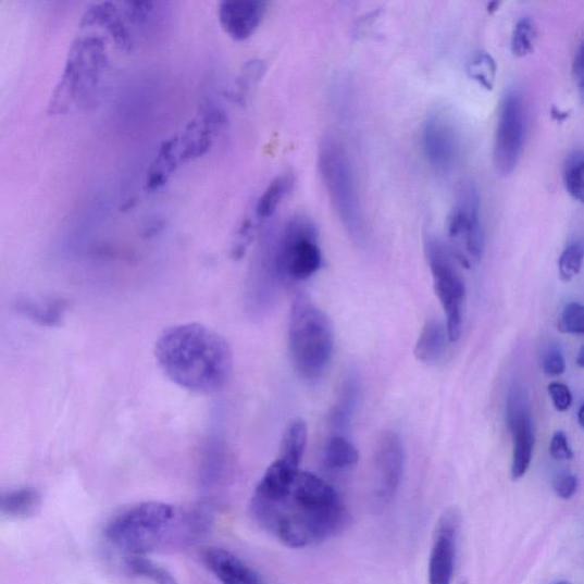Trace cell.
Segmentation results:
<instances>
[{
    "mask_svg": "<svg viewBox=\"0 0 584 584\" xmlns=\"http://www.w3.org/2000/svg\"><path fill=\"white\" fill-rule=\"evenodd\" d=\"M257 521L291 548L321 544L344 531L349 513L337 490L321 477L299 472L288 494L275 501H251Z\"/></svg>",
    "mask_w": 584,
    "mask_h": 584,
    "instance_id": "cell-1",
    "label": "cell"
},
{
    "mask_svg": "<svg viewBox=\"0 0 584 584\" xmlns=\"http://www.w3.org/2000/svg\"><path fill=\"white\" fill-rule=\"evenodd\" d=\"M156 360L177 386L198 394H215L228 383L233 357L224 337L200 323L163 331L154 346Z\"/></svg>",
    "mask_w": 584,
    "mask_h": 584,
    "instance_id": "cell-2",
    "label": "cell"
},
{
    "mask_svg": "<svg viewBox=\"0 0 584 584\" xmlns=\"http://www.w3.org/2000/svg\"><path fill=\"white\" fill-rule=\"evenodd\" d=\"M335 347L333 324L306 293L293 301L289 349L295 369L302 378L315 381L328 369Z\"/></svg>",
    "mask_w": 584,
    "mask_h": 584,
    "instance_id": "cell-3",
    "label": "cell"
},
{
    "mask_svg": "<svg viewBox=\"0 0 584 584\" xmlns=\"http://www.w3.org/2000/svg\"><path fill=\"white\" fill-rule=\"evenodd\" d=\"M318 166L325 190L349 238L357 245L364 246L368 239L366 225L352 163L335 138L322 139Z\"/></svg>",
    "mask_w": 584,
    "mask_h": 584,
    "instance_id": "cell-4",
    "label": "cell"
},
{
    "mask_svg": "<svg viewBox=\"0 0 584 584\" xmlns=\"http://www.w3.org/2000/svg\"><path fill=\"white\" fill-rule=\"evenodd\" d=\"M272 253L279 285L307 282L323 265L314 222L302 215L290 219L278 236L272 237Z\"/></svg>",
    "mask_w": 584,
    "mask_h": 584,
    "instance_id": "cell-5",
    "label": "cell"
},
{
    "mask_svg": "<svg viewBox=\"0 0 584 584\" xmlns=\"http://www.w3.org/2000/svg\"><path fill=\"white\" fill-rule=\"evenodd\" d=\"M224 122L225 116L220 109L207 107L182 133L163 144L150 169L148 188H161L183 163L207 153Z\"/></svg>",
    "mask_w": 584,
    "mask_h": 584,
    "instance_id": "cell-6",
    "label": "cell"
},
{
    "mask_svg": "<svg viewBox=\"0 0 584 584\" xmlns=\"http://www.w3.org/2000/svg\"><path fill=\"white\" fill-rule=\"evenodd\" d=\"M172 506L150 501L136 505L114 518L105 530L108 539L129 555L154 548L174 521Z\"/></svg>",
    "mask_w": 584,
    "mask_h": 584,
    "instance_id": "cell-7",
    "label": "cell"
},
{
    "mask_svg": "<svg viewBox=\"0 0 584 584\" xmlns=\"http://www.w3.org/2000/svg\"><path fill=\"white\" fill-rule=\"evenodd\" d=\"M425 251L434 279V289L447 316L449 340L456 343L462 334V307L465 287L456 257L447 245L428 239Z\"/></svg>",
    "mask_w": 584,
    "mask_h": 584,
    "instance_id": "cell-8",
    "label": "cell"
},
{
    "mask_svg": "<svg viewBox=\"0 0 584 584\" xmlns=\"http://www.w3.org/2000/svg\"><path fill=\"white\" fill-rule=\"evenodd\" d=\"M448 247L463 268L471 269L481 262L484 231L481 198L474 186L461 191L448 221Z\"/></svg>",
    "mask_w": 584,
    "mask_h": 584,
    "instance_id": "cell-9",
    "label": "cell"
},
{
    "mask_svg": "<svg viewBox=\"0 0 584 584\" xmlns=\"http://www.w3.org/2000/svg\"><path fill=\"white\" fill-rule=\"evenodd\" d=\"M105 64L104 45L97 37L87 36L73 46L63 80L57 90L55 108L64 110L84 99L99 83ZM54 108V109H55Z\"/></svg>",
    "mask_w": 584,
    "mask_h": 584,
    "instance_id": "cell-10",
    "label": "cell"
},
{
    "mask_svg": "<svg viewBox=\"0 0 584 584\" xmlns=\"http://www.w3.org/2000/svg\"><path fill=\"white\" fill-rule=\"evenodd\" d=\"M527 128L526 105L522 92L510 88L505 96L495 142V165L502 176L517 170L521 160Z\"/></svg>",
    "mask_w": 584,
    "mask_h": 584,
    "instance_id": "cell-11",
    "label": "cell"
},
{
    "mask_svg": "<svg viewBox=\"0 0 584 584\" xmlns=\"http://www.w3.org/2000/svg\"><path fill=\"white\" fill-rule=\"evenodd\" d=\"M506 422L513 438L511 476L521 480L530 469L535 446V430L529 392L519 378H513L507 394Z\"/></svg>",
    "mask_w": 584,
    "mask_h": 584,
    "instance_id": "cell-12",
    "label": "cell"
},
{
    "mask_svg": "<svg viewBox=\"0 0 584 584\" xmlns=\"http://www.w3.org/2000/svg\"><path fill=\"white\" fill-rule=\"evenodd\" d=\"M422 148L428 165L439 174L450 173L460 157L458 133L446 116L435 114L422 132Z\"/></svg>",
    "mask_w": 584,
    "mask_h": 584,
    "instance_id": "cell-13",
    "label": "cell"
},
{
    "mask_svg": "<svg viewBox=\"0 0 584 584\" xmlns=\"http://www.w3.org/2000/svg\"><path fill=\"white\" fill-rule=\"evenodd\" d=\"M405 464L406 452L399 434L383 433L375 456L376 495L381 501H390L399 490Z\"/></svg>",
    "mask_w": 584,
    "mask_h": 584,
    "instance_id": "cell-14",
    "label": "cell"
},
{
    "mask_svg": "<svg viewBox=\"0 0 584 584\" xmlns=\"http://www.w3.org/2000/svg\"><path fill=\"white\" fill-rule=\"evenodd\" d=\"M460 527L458 510L448 509L438 521L430 560V584H451Z\"/></svg>",
    "mask_w": 584,
    "mask_h": 584,
    "instance_id": "cell-15",
    "label": "cell"
},
{
    "mask_svg": "<svg viewBox=\"0 0 584 584\" xmlns=\"http://www.w3.org/2000/svg\"><path fill=\"white\" fill-rule=\"evenodd\" d=\"M268 12V3L256 0H229L222 2L219 17L223 30L233 39L244 41L262 25Z\"/></svg>",
    "mask_w": 584,
    "mask_h": 584,
    "instance_id": "cell-16",
    "label": "cell"
},
{
    "mask_svg": "<svg viewBox=\"0 0 584 584\" xmlns=\"http://www.w3.org/2000/svg\"><path fill=\"white\" fill-rule=\"evenodd\" d=\"M202 559L208 570L223 584H264L259 573L226 549L208 548Z\"/></svg>",
    "mask_w": 584,
    "mask_h": 584,
    "instance_id": "cell-17",
    "label": "cell"
},
{
    "mask_svg": "<svg viewBox=\"0 0 584 584\" xmlns=\"http://www.w3.org/2000/svg\"><path fill=\"white\" fill-rule=\"evenodd\" d=\"M448 341L450 340L446 325L437 319H430L419 335L414 357L425 364H437L447 353Z\"/></svg>",
    "mask_w": 584,
    "mask_h": 584,
    "instance_id": "cell-18",
    "label": "cell"
},
{
    "mask_svg": "<svg viewBox=\"0 0 584 584\" xmlns=\"http://www.w3.org/2000/svg\"><path fill=\"white\" fill-rule=\"evenodd\" d=\"M362 381L357 370L349 371L341 385L337 405L332 414V425L338 432L346 431L352 423L361 399Z\"/></svg>",
    "mask_w": 584,
    "mask_h": 584,
    "instance_id": "cell-19",
    "label": "cell"
},
{
    "mask_svg": "<svg viewBox=\"0 0 584 584\" xmlns=\"http://www.w3.org/2000/svg\"><path fill=\"white\" fill-rule=\"evenodd\" d=\"M41 501V495L33 487L0 490V513L14 519H29L39 511Z\"/></svg>",
    "mask_w": 584,
    "mask_h": 584,
    "instance_id": "cell-20",
    "label": "cell"
},
{
    "mask_svg": "<svg viewBox=\"0 0 584 584\" xmlns=\"http://www.w3.org/2000/svg\"><path fill=\"white\" fill-rule=\"evenodd\" d=\"M85 26L99 25L104 27L116 44L126 51L133 49V37L126 27L119 9L104 3L92 8L84 18Z\"/></svg>",
    "mask_w": 584,
    "mask_h": 584,
    "instance_id": "cell-21",
    "label": "cell"
},
{
    "mask_svg": "<svg viewBox=\"0 0 584 584\" xmlns=\"http://www.w3.org/2000/svg\"><path fill=\"white\" fill-rule=\"evenodd\" d=\"M15 308L20 314L27 316L35 323L54 326L62 323L67 307L63 299L20 298Z\"/></svg>",
    "mask_w": 584,
    "mask_h": 584,
    "instance_id": "cell-22",
    "label": "cell"
},
{
    "mask_svg": "<svg viewBox=\"0 0 584 584\" xmlns=\"http://www.w3.org/2000/svg\"><path fill=\"white\" fill-rule=\"evenodd\" d=\"M295 186L293 173H284L276 176L268 186L254 207L256 218L259 220L271 219L279 204L290 195Z\"/></svg>",
    "mask_w": 584,
    "mask_h": 584,
    "instance_id": "cell-23",
    "label": "cell"
},
{
    "mask_svg": "<svg viewBox=\"0 0 584 584\" xmlns=\"http://www.w3.org/2000/svg\"><path fill=\"white\" fill-rule=\"evenodd\" d=\"M268 65L262 60H251L247 62L241 73L229 91L231 99L236 103L246 105L250 101L252 91L265 76Z\"/></svg>",
    "mask_w": 584,
    "mask_h": 584,
    "instance_id": "cell-24",
    "label": "cell"
},
{
    "mask_svg": "<svg viewBox=\"0 0 584 584\" xmlns=\"http://www.w3.org/2000/svg\"><path fill=\"white\" fill-rule=\"evenodd\" d=\"M359 451L345 436L334 435L326 443L324 461L332 471L341 472L352 469L359 461Z\"/></svg>",
    "mask_w": 584,
    "mask_h": 584,
    "instance_id": "cell-25",
    "label": "cell"
},
{
    "mask_svg": "<svg viewBox=\"0 0 584 584\" xmlns=\"http://www.w3.org/2000/svg\"><path fill=\"white\" fill-rule=\"evenodd\" d=\"M126 567L133 574L147 577L156 584H178L171 572L142 555L127 556Z\"/></svg>",
    "mask_w": 584,
    "mask_h": 584,
    "instance_id": "cell-26",
    "label": "cell"
},
{
    "mask_svg": "<svg viewBox=\"0 0 584 584\" xmlns=\"http://www.w3.org/2000/svg\"><path fill=\"white\" fill-rule=\"evenodd\" d=\"M564 183L568 192L577 201L583 200V152L572 151L564 163Z\"/></svg>",
    "mask_w": 584,
    "mask_h": 584,
    "instance_id": "cell-27",
    "label": "cell"
},
{
    "mask_svg": "<svg viewBox=\"0 0 584 584\" xmlns=\"http://www.w3.org/2000/svg\"><path fill=\"white\" fill-rule=\"evenodd\" d=\"M536 32L533 21L530 17H522L512 32L511 50L517 57H526L532 53Z\"/></svg>",
    "mask_w": 584,
    "mask_h": 584,
    "instance_id": "cell-28",
    "label": "cell"
},
{
    "mask_svg": "<svg viewBox=\"0 0 584 584\" xmlns=\"http://www.w3.org/2000/svg\"><path fill=\"white\" fill-rule=\"evenodd\" d=\"M583 246L580 241L569 245L559 259V274L563 282H571L583 264Z\"/></svg>",
    "mask_w": 584,
    "mask_h": 584,
    "instance_id": "cell-29",
    "label": "cell"
},
{
    "mask_svg": "<svg viewBox=\"0 0 584 584\" xmlns=\"http://www.w3.org/2000/svg\"><path fill=\"white\" fill-rule=\"evenodd\" d=\"M469 73L474 80L490 89L495 84L496 62L489 54L479 53L470 63Z\"/></svg>",
    "mask_w": 584,
    "mask_h": 584,
    "instance_id": "cell-30",
    "label": "cell"
},
{
    "mask_svg": "<svg viewBox=\"0 0 584 584\" xmlns=\"http://www.w3.org/2000/svg\"><path fill=\"white\" fill-rule=\"evenodd\" d=\"M559 330L570 335L584 334V310L581 303L570 302L559 318Z\"/></svg>",
    "mask_w": 584,
    "mask_h": 584,
    "instance_id": "cell-31",
    "label": "cell"
},
{
    "mask_svg": "<svg viewBox=\"0 0 584 584\" xmlns=\"http://www.w3.org/2000/svg\"><path fill=\"white\" fill-rule=\"evenodd\" d=\"M543 363L545 372L551 377L563 375L567 370L564 355L558 346H551L546 350Z\"/></svg>",
    "mask_w": 584,
    "mask_h": 584,
    "instance_id": "cell-32",
    "label": "cell"
},
{
    "mask_svg": "<svg viewBox=\"0 0 584 584\" xmlns=\"http://www.w3.org/2000/svg\"><path fill=\"white\" fill-rule=\"evenodd\" d=\"M551 401L557 411L564 412L572 406V393L570 388L562 383H551L548 386Z\"/></svg>",
    "mask_w": 584,
    "mask_h": 584,
    "instance_id": "cell-33",
    "label": "cell"
},
{
    "mask_svg": "<svg viewBox=\"0 0 584 584\" xmlns=\"http://www.w3.org/2000/svg\"><path fill=\"white\" fill-rule=\"evenodd\" d=\"M579 480L572 473H560L554 481V489L558 497L568 500L571 499L577 489Z\"/></svg>",
    "mask_w": 584,
    "mask_h": 584,
    "instance_id": "cell-34",
    "label": "cell"
},
{
    "mask_svg": "<svg viewBox=\"0 0 584 584\" xmlns=\"http://www.w3.org/2000/svg\"><path fill=\"white\" fill-rule=\"evenodd\" d=\"M550 455L555 460H571L573 458V451L564 432L559 431L554 434L550 442Z\"/></svg>",
    "mask_w": 584,
    "mask_h": 584,
    "instance_id": "cell-35",
    "label": "cell"
},
{
    "mask_svg": "<svg viewBox=\"0 0 584 584\" xmlns=\"http://www.w3.org/2000/svg\"><path fill=\"white\" fill-rule=\"evenodd\" d=\"M253 224L250 220H246L237 232L236 244L233 247V254L236 259H240L246 252L250 241L253 238Z\"/></svg>",
    "mask_w": 584,
    "mask_h": 584,
    "instance_id": "cell-36",
    "label": "cell"
},
{
    "mask_svg": "<svg viewBox=\"0 0 584 584\" xmlns=\"http://www.w3.org/2000/svg\"><path fill=\"white\" fill-rule=\"evenodd\" d=\"M574 76L575 80L577 82L580 86V90H582L583 85V52H582V45H580V48L576 52L575 59H574Z\"/></svg>",
    "mask_w": 584,
    "mask_h": 584,
    "instance_id": "cell-37",
    "label": "cell"
},
{
    "mask_svg": "<svg viewBox=\"0 0 584 584\" xmlns=\"http://www.w3.org/2000/svg\"><path fill=\"white\" fill-rule=\"evenodd\" d=\"M577 363H579L580 368H583V365H584V348L583 347L580 349V353H579V357H577Z\"/></svg>",
    "mask_w": 584,
    "mask_h": 584,
    "instance_id": "cell-38",
    "label": "cell"
},
{
    "mask_svg": "<svg viewBox=\"0 0 584 584\" xmlns=\"http://www.w3.org/2000/svg\"><path fill=\"white\" fill-rule=\"evenodd\" d=\"M577 418H579V424L581 427H583V406H581L579 412H577Z\"/></svg>",
    "mask_w": 584,
    "mask_h": 584,
    "instance_id": "cell-39",
    "label": "cell"
},
{
    "mask_svg": "<svg viewBox=\"0 0 584 584\" xmlns=\"http://www.w3.org/2000/svg\"><path fill=\"white\" fill-rule=\"evenodd\" d=\"M556 584H571V583H569V582H567V581H560V582H558V583H556Z\"/></svg>",
    "mask_w": 584,
    "mask_h": 584,
    "instance_id": "cell-40",
    "label": "cell"
},
{
    "mask_svg": "<svg viewBox=\"0 0 584 584\" xmlns=\"http://www.w3.org/2000/svg\"><path fill=\"white\" fill-rule=\"evenodd\" d=\"M463 584H467V583H463Z\"/></svg>",
    "mask_w": 584,
    "mask_h": 584,
    "instance_id": "cell-41",
    "label": "cell"
}]
</instances>
